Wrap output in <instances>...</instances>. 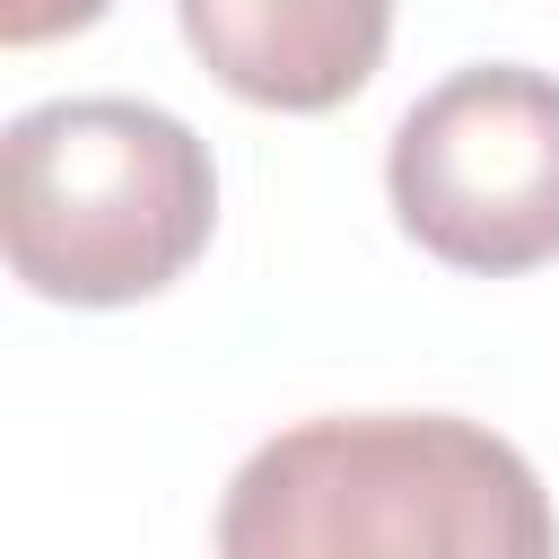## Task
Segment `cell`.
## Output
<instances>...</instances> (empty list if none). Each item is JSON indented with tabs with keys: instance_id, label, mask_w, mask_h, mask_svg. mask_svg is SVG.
<instances>
[{
	"instance_id": "cell-1",
	"label": "cell",
	"mask_w": 559,
	"mask_h": 559,
	"mask_svg": "<svg viewBox=\"0 0 559 559\" xmlns=\"http://www.w3.org/2000/svg\"><path fill=\"white\" fill-rule=\"evenodd\" d=\"M218 559H559L542 472L454 411L297 419L218 498Z\"/></svg>"
},
{
	"instance_id": "cell-2",
	"label": "cell",
	"mask_w": 559,
	"mask_h": 559,
	"mask_svg": "<svg viewBox=\"0 0 559 559\" xmlns=\"http://www.w3.org/2000/svg\"><path fill=\"white\" fill-rule=\"evenodd\" d=\"M218 175L192 122L140 96H52L0 140L9 271L52 306H140L192 271Z\"/></svg>"
},
{
	"instance_id": "cell-3",
	"label": "cell",
	"mask_w": 559,
	"mask_h": 559,
	"mask_svg": "<svg viewBox=\"0 0 559 559\" xmlns=\"http://www.w3.org/2000/svg\"><path fill=\"white\" fill-rule=\"evenodd\" d=\"M393 218L419 253L507 280L559 262V79L472 61L437 79L384 148Z\"/></svg>"
},
{
	"instance_id": "cell-4",
	"label": "cell",
	"mask_w": 559,
	"mask_h": 559,
	"mask_svg": "<svg viewBox=\"0 0 559 559\" xmlns=\"http://www.w3.org/2000/svg\"><path fill=\"white\" fill-rule=\"evenodd\" d=\"M175 17L201 70L271 114L349 105L393 44V0H175Z\"/></svg>"
},
{
	"instance_id": "cell-5",
	"label": "cell",
	"mask_w": 559,
	"mask_h": 559,
	"mask_svg": "<svg viewBox=\"0 0 559 559\" xmlns=\"http://www.w3.org/2000/svg\"><path fill=\"white\" fill-rule=\"evenodd\" d=\"M96 17H105V0H0V35L9 44H52V35H79Z\"/></svg>"
}]
</instances>
